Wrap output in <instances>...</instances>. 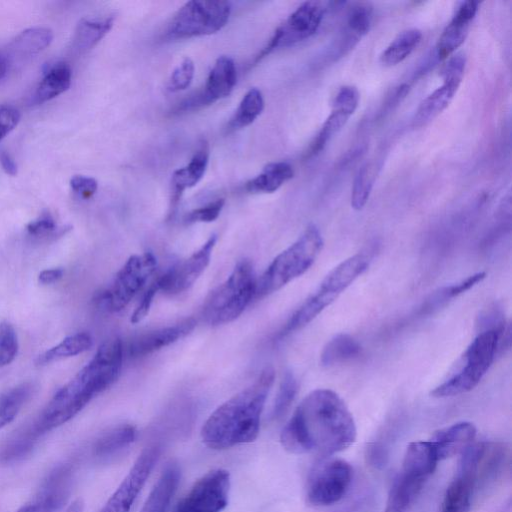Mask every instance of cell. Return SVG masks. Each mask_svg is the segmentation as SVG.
I'll return each mask as SVG.
<instances>
[{"label":"cell","instance_id":"cell-26","mask_svg":"<svg viewBox=\"0 0 512 512\" xmlns=\"http://www.w3.org/2000/svg\"><path fill=\"white\" fill-rule=\"evenodd\" d=\"M180 469L170 463L155 483L140 512H166L180 482Z\"/></svg>","mask_w":512,"mask_h":512},{"label":"cell","instance_id":"cell-29","mask_svg":"<svg viewBox=\"0 0 512 512\" xmlns=\"http://www.w3.org/2000/svg\"><path fill=\"white\" fill-rule=\"evenodd\" d=\"M136 433L135 427L130 424H121L107 430L95 441L94 455L105 458L118 453L133 443Z\"/></svg>","mask_w":512,"mask_h":512},{"label":"cell","instance_id":"cell-27","mask_svg":"<svg viewBox=\"0 0 512 512\" xmlns=\"http://www.w3.org/2000/svg\"><path fill=\"white\" fill-rule=\"evenodd\" d=\"M293 176L294 169L288 162H270L260 174L245 183V190L250 193H273Z\"/></svg>","mask_w":512,"mask_h":512},{"label":"cell","instance_id":"cell-38","mask_svg":"<svg viewBox=\"0 0 512 512\" xmlns=\"http://www.w3.org/2000/svg\"><path fill=\"white\" fill-rule=\"evenodd\" d=\"M375 161L365 163L357 172L351 191V206L361 210L366 205L378 173Z\"/></svg>","mask_w":512,"mask_h":512},{"label":"cell","instance_id":"cell-10","mask_svg":"<svg viewBox=\"0 0 512 512\" xmlns=\"http://www.w3.org/2000/svg\"><path fill=\"white\" fill-rule=\"evenodd\" d=\"M369 266V257L357 253L334 267L321 281L316 291L302 304L312 317H317L350 286Z\"/></svg>","mask_w":512,"mask_h":512},{"label":"cell","instance_id":"cell-5","mask_svg":"<svg viewBox=\"0 0 512 512\" xmlns=\"http://www.w3.org/2000/svg\"><path fill=\"white\" fill-rule=\"evenodd\" d=\"M256 286L252 263L248 259L239 261L226 280L205 300L202 308L204 320L212 326L234 321L255 297Z\"/></svg>","mask_w":512,"mask_h":512},{"label":"cell","instance_id":"cell-35","mask_svg":"<svg viewBox=\"0 0 512 512\" xmlns=\"http://www.w3.org/2000/svg\"><path fill=\"white\" fill-rule=\"evenodd\" d=\"M361 346L347 334H338L327 342L321 353V364L326 367L341 364L359 356Z\"/></svg>","mask_w":512,"mask_h":512},{"label":"cell","instance_id":"cell-36","mask_svg":"<svg viewBox=\"0 0 512 512\" xmlns=\"http://www.w3.org/2000/svg\"><path fill=\"white\" fill-rule=\"evenodd\" d=\"M31 383H21L0 395V429L10 424L32 395Z\"/></svg>","mask_w":512,"mask_h":512},{"label":"cell","instance_id":"cell-22","mask_svg":"<svg viewBox=\"0 0 512 512\" xmlns=\"http://www.w3.org/2000/svg\"><path fill=\"white\" fill-rule=\"evenodd\" d=\"M372 6L368 3H357L350 8L331 54L334 59L348 53L369 31L372 22Z\"/></svg>","mask_w":512,"mask_h":512},{"label":"cell","instance_id":"cell-51","mask_svg":"<svg viewBox=\"0 0 512 512\" xmlns=\"http://www.w3.org/2000/svg\"><path fill=\"white\" fill-rule=\"evenodd\" d=\"M6 62L2 59H0V80L4 77L6 73Z\"/></svg>","mask_w":512,"mask_h":512},{"label":"cell","instance_id":"cell-45","mask_svg":"<svg viewBox=\"0 0 512 512\" xmlns=\"http://www.w3.org/2000/svg\"><path fill=\"white\" fill-rule=\"evenodd\" d=\"M158 291H160V286L157 278L150 284L148 289L143 294L139 305L132 313L130 319L131 323L136 324L146 317L152 305L153 299Z\"/></svg>","mask_w":512,"mask_h":512},{"label":"cell","instance_id":"cell-9","mask_svg":"<svg viewBox=\"0 0 512 512\" xmlns=\"http://www.w3.org/2000/svg\"><path fill=\"white\" fill-rule=\"evenodd\" d=\"M353 478L351 465L342 459L322 462L310 473L306 488L307 501L314 506H329L347 493Z\"/></svg>","mask_w":512,"mask_h":512},{"label":"cell","instance_id":"cell-28","mask_svg":"<svg viewBox=\"0 0 512 512\" xmlns=\"http://www.w3.org/2000/svg\"><path fill=\"white\" fill-rule=\"evenodd\" d=\"M114 17L104 19H82L78 23L73 36L72 46L78 53H85L97 45L111 30Z\"/></svg>","mask_w":512,"mask_h":512},{"label":"cell","instance_id":"cell-7","mask_svg":"<svg viewBox=\"0 0 512 512\" xmlns=\"http://www.w3.org/2000/svg\"><path fill=\"white\" fill-rule=\"evenodd\" d=\"M231 11L229 1H188L172 17L164 39L174 41L214 34L227 24Z\"/></svg>","mask_w":512,"mask_h":512},{"label":"cell","instance_id":"cell-8","mask_svg":"<svg viewBox=\"0 0 512 512\" xmlns=\"http://www.w3.org/2000/svg\"><path fill=\"white\" fill-rule=\"evenodd\" d=\"M156 267L157 261L151 252L130 256L111 284L97 293V305L107 312L121 311L142 289Z\"/></svg>","mask_w":512,"mask_h":512},{"label":"cell","instance_id":"cell-13","mask_svg":"<svg viewBox=\"0 0 512 512\" xmlns=\"http://www.w3.org/2000/svg\"><path fill=\"white\" fill-rule=\"evenodd\" d=\"M229 490V472L214 469L192 486L175 512H221L228 504Z\"/></svg>","mask_w":512,"mask_h":512},{"label":"cell","instance_id":"cell-40","mask_svg":"<svg viewBox=\"0 0 512 512\" xmlns=\"http://www.w3.org/2000/svg\"><path fill=\"white\" fill-rule=\"evenodd\" d=\"M486 276L485 272H478L459 283L442 288L439 292L435 293L432 297V301H428V308L438 306L439 304L446 302L449 299L457 297L465 291L472 288L477 283L481 282Z\"/></svg>","mask_w":512,"mask_h":512},{"label":"cell","instance_id":"cell-46","mask_svg":"<svg viewBox=\"0 0 512 512\" xmlns=\"http://www.w3.org/2000/svg\"><path fill=\"white\" fill-rule=\"evenodd\" d=\"M72 190L83 199L92 197L98 188L97 181L92 177L76 175L70 180Z\"/></svg>","mask_w":512,"mask_h":512},{"label":"cell","instance_id":"cell-49","mask_svg":"<svg viewBox=\"0 0 512 512\" xmlns=\"http://www.w3.org/2000/svg\"><path fill=\"white\" fill-rule=\"evenodd\" d=\"M0 164L6 174L10 176L17 174V165L6 151H0Z\"/></svg>","mask_w":512,"mask_h":512},{"label":"cell","instance_id":"cell-4","mask_svg":"<svg viewBox=\"0 0 512 512\" xmlns=\"http://www.w3.org/2000/svg\"><path fill=\"white\" fill-rule=\"evenodd\" d=\"M323 248L319 229L311 224L288 248L278 254L257 279L255 298L267 296L304 274Z\"/></svg>","mask_w":512,"mask_h":512},{"label":"cell","instance_id":"cell-11","mask_svg":"<svg viewBox=\"0 0 512 512\" xmlns=\"http://www.w3.org/2000/svg\"><path fill=\"white\" fill-rule=\"evenodd\" d=\"M325 8L321 2L306 1L299 5L275 30L267 46L255 58V63L278 48L293 46L311 37L320 27Z\"/></svg>","mask_w":512,"mask_h":512},{"label":"cell","instance_id":"cell-52","mask_svg":"<svg viewBox=\"0 0 512 512\" xmlns=\"http://www.w3.org/2000/svg\"><path fill=\"white\" fill-rule=\"evenodd\" d=\"M500 512H511L510 502L507 503V505L505 507H503V509Z\"/></svg>","mask_w":512,"mask_h":512},{"label":"cell","instance_id":"cell-23","mask_svg":"<svg viewBox=\"0 0 512 512\" xmlns=\"http://www.w3.org/2000/svg\"><path fill=\"white\" fill-rule=\"evenodd\" d=\"M438 462L436 448L431 440L415 441L407 446L400 474L426 483Z\"/></svg>","mask_w":512,"mask_h":512},{"label":"cell","instance_id":"cell-34","mask_svg":"<svg viewBox=\"0 0 512 512\" xmlns=\"http://www.w3.org/2000/svg\"><path fill=\"white\" fill-rule=\"evenodd\" d=\"M422 32L416 28H410L399 33L386 47L380 56V61L385 66H394L405 60L419 45Z\"/></svg>","mask_w":512,"mask_h":512},{"label":"cell","instance_id":"cell-17","mask_svg":"<svg viewBox=\"0 0 512 512\" xmlns=\"http://www.w3.org/2000/svg\"><path fill=\"white\" fill-rule=\"evenodd\" d=\"M359 99V91L354 86L345 85L338 90L333 101L332 111L311 143L306 157L314 156L323 150L327 142L342 129L355 112Z\"/></svg>","mask_w":512,"mask_h":512},{"label":"cell","instance_id":"cell-21","mask_svg":"<svg viewBox=\"0 0 512 512\" xmlns=\"http://www.w3.org/2000/svg\"><path fill=\"white\" fill-rule=\"evenodd\" d=\"M70 481L67 466L54 469L45 480L39 495L17 512H56L64 504Z\"/></svg>","mask_w":512,"mask_h":512},{"label":"cell","instance_id":"cell-12","mask_svg":"<svg viewBox=\"0 0 512 512\" xmlns=\"http://www.w3.org/2000/svg\"><path fill=\"white\" fill-rule=\"evenodd\" d=\"M483 442L461 452L456 472L442 498L438 512H469L477 491V464Z\"/></svg>","mask_w":512,"mask_h":512},{"label":"cell","instance_id":"cell-25","mask_svg":"<svg viewBox=\"0 0 512 512\" xmlns=\"http://www.w3.org/2000/svg\"><path fill=\"white\" fill-rule=\"evenodd\" d=\"M443 79L444 83L419 104L412 120L414 127H422L430 123L449 106L454 98L462 79L451 77Z\"/></svg>","mask_w":512,"mask_h":512},{"label":"cell","instance_id":"cell-30","mask_svg":"<svg viewBox=\"0 0 512 512\" xmlns=\"http://www.w3.org/2000/svg\"><path fill=\"white\" fill-rule=\"evenodd\" d=\"M92 337L87 332H78L64 338L59 344L46 350L36 359L38 366L81 354L91 348Z\"/></svg>","mask_w":512,"mask_h":512},{"label":"cell","instance_id":"cell-32","mask_svg":"<svg viewBox=\"0 0 512 512\" xmlns=\"http://www.w3.org/2000/svg\"><path fill=\"white\" fill-rule=\"evenodd\" d=\"M264 105L262 92L256 87L250 88L230 118L226 128L227 131L232 132L252 124L262 113Z\"/></svg>","mask_w":512,"mask_h":512},{"label":"cell","instance_id":"cell-15","mask_svg":"<svg viewBox=\"0 0 512 512\" xmlns=\"http://www.w3.org/2000/svg\"><path fill=\"white\" fill-rule=\"evenodd\" d=\"M237 81V72L232 58L226 55L218 57L209 72L203 89L183 101L177 112L197 110L209 106L230 95Z\"/></svg>","mask_w":512,"mask_h":512},{"label":"cell","instance_id":"cell-33","mask_svg":"<svg viewBox=\"0 0 512 512\" xmlns=\"http://www.w3.org/2000/svg\"><path fill=\"white\" fill-rule=\"evenodd\" d=\"M72 71L68 64L59 63L52 67L41 80L35 98L38 102L49 101L62 94L71 84Z\"/></svg>","mask_w":512,"mask_h":512},{"label":"cell","instance_id":"cell-48","mask_svg":"<svg viewBox=\"0 0 512 512\" xmlns=\"http://www.w3.org/2000/svg\"><path fill=\"white\" fill-rule=\"evenodd\" d=\"M64 270L62 268L46 269L40 272L38 280L42 284H52L62 278Z\"/></svg>","mask_w":512,"mask_h":512},{"label":"cell","instance_id":"cell-43","mask_svg":"<svg viewBox=\"0 0 512 512\" xmlns=\"http://www.w3.org/2000/svg\"><path fill=\"white\" fill-rule=\"evenodd\" d=\"M224 205V198L216 199L204 206L193 209L185 215L184 220L187 223L215 221L219 217Z\"/></svg>","mask_w":512,"mask_h":512},{"label":"cell","instance_id":"cell-14","mask_svg":"<svg viewBox=\"0 0 512 512\" xmlns=\"http://www.w3.org/2000/svg\"><path fill=\"white\" fill-rule=\"evenodd\" d=\"M160 455L157 446L143 450L129 473L99 512H129Z\"/></svg>","mask_w":512,"mask_h":512},{"label":"cell","instance_id":"cell-3","mask_svg":"<svg viewBox=\"0 0 512 512\" xmlns=\"http://www.w3.org/2000/svg\"><path fill=\"white\" fill-rule=\"evenodd\" d=\"M274 378L273 367H265L251 385L216 408L201 429L203 443L222 450L253 442L259 434L260 417Z\"/></svg>","mask_w":512,"mask_h":512},{"label":"cell","instance_id":"cell-24","mask_svg":"<svg viewBox=\"0 0 512 512\" xmlns=\"http://www.w3.org/2000/svg\"><path fill=\"white\" fill-rule=\"evenodd\" d=\"M476 427L468 421L457 422L436 431L430 439L439 461L452 457L467 448L476 436Z\"/></svg>","mask_w":512,"mask_h":512},{"label":"cell","instance_id":"cell-50","mask_svg":"<svg viewBox=\"0 0 512 512\" xmlns=\"http://www.w3.org/2000/svg\"><path fill=\"white\" fill-rule=\"evenodd\" d=\"M84 502L81 499H76L73 501L65 512H83Z\"/></svg>","mask_w":512,"mask_h":512},{"label":"cell","instance_id":"cell-6","mask_svg":"<svg viewBox=\"0 0 512 512\" xmlns=\"http://www.w3.org/2000/svg\"><path fill=\"white\" fill-rule=\"evenodd\" d=\"M502 334L496 330L481 331L471 342L463 358L465 366L431 391V396L444 398L471 391L481 381L498 352Z\"/></svg>","mask_w":512,"mask_h":512},{"label":"cell","instance_id":"cell-37","mask_svg":"<svg viewBox=\"0 0 512 512\" xmlns=\"http://www.w3.org/2000/svg\"><path fill=\"white\" fill-rule=\"evenodd\" d=\"M53 40L48 28L35 27L22 31L11 43L12 51L21 56H33L46 49Z\"/></svg>","mask_w":512,"mask_h":512},{"label":"cell","instance_id":"cell-2","mask_svg":"<svg viewBox=\"0 0 512 512\" xmlns=\"http://www.w3.org/2000/svg\"><path fill=\"white\" fill-rule=\"evenodd\" d=\"M124 348L119 338L105 341L93 358L60 388L36 422L44 434L76 416L97 394L108 388L119 376Z\"/></svg>","mask_w":512,"mask_h":512},{"label":"cell","instance_id":"cell-42","mask_svg":"<svg viewBox=\"0 0 512 512\" xmlns=\"http://www.w3.org/2000/svg\"><path fill=\"white\" fill-rule=\"evenodd\" d=\"M195 72V65L191 58L185 57L182 62L172 71L168 90L178 92L187 89L192 83Z\"/></svg>","mask_w":512,"mask_h":512},{"label":"cell","instance_id":"cell-39","mask_svg":"<svg viewBox=\"0 0 512 512\" xmlns=\"http://www.w3.org/2000/svg\"><path fill=\"white\" fill-rule=\"evenodd\" d=\"M298 392V383L293 373L287 371L279 385L270 417L273 420L281 418L290 408Z\"/></svg>","mask_w":512,"mask_h":512},{"label":"cell","instance_id":"cell-41","mask_svg":"<svg viewBox=\"0 0 512 512\" xmlns=\"http://www.w3.org/2000/svg\"><path fill=\"white\" fill-rule=\"evenodd\" d=\"M18 352L17 335L9 323L0 324V367L10 364Z\"/></svg>","mask_w":512,"mask_h":512},{"label":"cell","instance_id":"cell-20","mask_svg":"<svg viewBox=\"0 0 512 512\" xmlns=\"http://www.w3.org/2000/svg\"><path fill=\"white\" fill-rule=\"evenodd\" d=\"M209 157V145L206 140H202L189 163L173 172L171 177L170 216L174 214L184 191L194 187L204 176Z\"/></svg>","mask_w":512,"mask_h":512},{"label":"cell","instance_id":"cell-19","mask_svg":"<svg viewBox=\"0 0 512 512\" xmlns=\"http://www.w3.org/2000/svg\"><path fill=\"white\" fill-rule=\"evenodd\" d=\"M478 4L477 1L473 0L459 3L452 19L438 40L436 49L439 59L443 60L450 57L463 44L471 22L477 13Z\"/></svg>","mask_w":512,"mask_h":512},{"label":"cell","instance_id":"cell-18","mask_svg":"<svg viewBox=\"0 0 512 512\" xmlns=\"http://www.w3.org/2000/svg\"><path fill=\"white\" fill-rule=\"evenodd\" d=\"M194 327L195 320L187 318L174 325L142 333L128 343L126 352L131 358L147 356L186 336Z\"/></svg>","mask_w":512,"mask_h":512},{"label":"cell","instance_id":"cell-16","mask_svg":"<svg viewBox=\"0 0 512 512\" xmlns=\"http://www.w3.org/2000/svg\"><path fill=\"white\" fill-rule=\"evenodd\" d=\"M217 236L214 234L188 258L181 260L158 277L160 291L175 295L189 289L210 262Z\"/></svg>","mask_w":512,"mask_h":512},{"label":"cell","instance_id":"cell-47","mask_svg":"<svg viewBox=\"0 0 512 512\" xmlns=\"http://www.w3.org/2000/svg\"><path fill=\"white\" fill-rule=\"evenodd\" d=\"M20 117V112L12 106L0 108V140L17 126Z\"/></svg>","mask_w":512,"mask_h":512},{"label":"cell","instance_id":"cell-1","mask_svg":"<svg viewBox=\"0 0 512 512\" xmlns=\"http://www.w3.org/2000/svg\"><path fill=\"white\" fill-rule=\"evenodd\" d=\"M356 436L355 421L341 397L330 389H316L297 406L280 442L290 453L324 457L347 449Z\"/></svg>","mask_w":512,"mask_h":512},{"label":"cell","instance_id":"cell-31","mask_svg":"<svg viewBox=\"0 0 512 512\" xmlns=\"http://www.w3.org/2000/svg\"><path fill=\"white\" fill-rule=\"evenodd\" d=\"M43 433L36 423L11 437L0 450L2 463H14L28 456Z\"/></svg>","mask_w":512,"mask_h":512},{"label":"cell","instance_id":"cell-44","mask_svg":"<svg viewBox=\"0 0 512 512\" xmlns=\"http://www.w3.org/2000/svg\"><path fill=\"white\" fill-rule=\"evenodd\" d=\"M26 229L30 236L37 238L47 237L55 233L57 225L54 218L50 214L45 213L38 219L30 222Z\"/></svg>","mask_w":512,"mask_h":512}]
</instances>
